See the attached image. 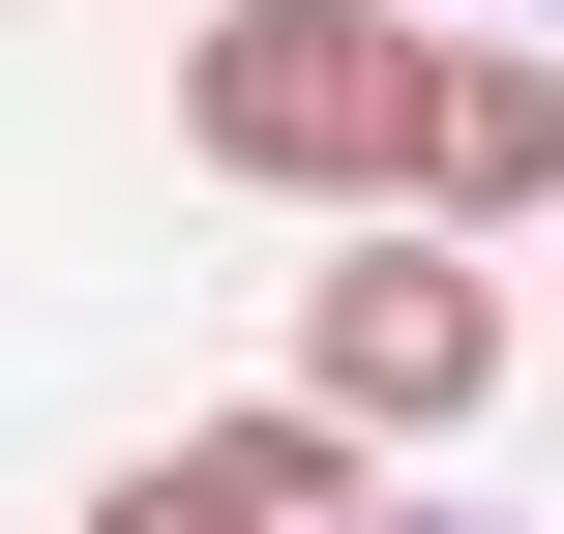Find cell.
<instances>
[{
    "mask_svg": "<svg viewBox=\"0 0 564 534\" xmlns=\"http://www.w3.org/2000/svg\"><path fill=\"white\" fill-rule=\"evenodd\" d=\"M297 386H327L357 446H476V416H506V268H476L446 208H387V238L297 297Z\"/></svg>",
    "mask_w": 564,
    "mask_h": 534,
    "instance_id": "obj_2",
    "label": "cell"
},
{
    "mask_svg": "<svg viewBox=\"0 0 564 534\" xmlns=\"http://www.w3.org/2000/svg\"><path fill=\"white\" fill-rule=\"evenodd\" d=\"M416 208H446V238H506V208H564V89L506 59V30H446V89H416Z\"/></svg>",
    "mask_w": 564,
    "mask_h": 534,
    "instance_id": "obj_4",
    "label": "cell"
},
{
    "mask_svg": "<svg viewBox=\"0 0 564 534\" xmlns=\"http://www.w3.org/2000/svg\"><path fill=\"white\" fill-rule=\"evenodd\" d=\"M327 534H506V505H327Z\"/></svg>",
    "mask_w": 564,
    "mask_h": 534,
    "instance_id": "obj_5",
    "label": "cell"
},
{
    "mask_svg": "<svg viewBox=\"0 0 564 534\" xmlns=\"http://www.w3.org/2000/svg\"><path fill=\"white\" fill-rule=\"evenodd\" d=\"M416 89H446V30H387V0H208L178 30V149L268 208H416Z\"/></svg>",
    "mask_w": 564,
    "mask_h": 534,
    "instance_id": "obj_1",
    "label": "cell"
},
{
    "mask_svg": "<svg viewBox=\"0 0 564 534\" xmlns=\"http://www.w3.org/2000/svg\"><path fill=\"white\" fill-rule=\"evenodd\" d=\"M327 505H357V416H327V386H268V416L119 446V505H89V534H327Z\"/></svg>",
    "mask_w": 564,
    "mask_h": 534,
    "instance_id": "obj_3",
    "label": "cell"
}]
</instances>
